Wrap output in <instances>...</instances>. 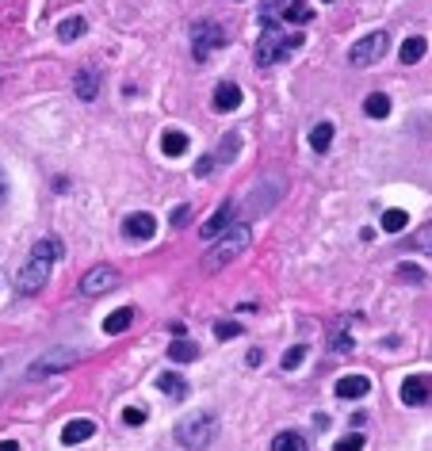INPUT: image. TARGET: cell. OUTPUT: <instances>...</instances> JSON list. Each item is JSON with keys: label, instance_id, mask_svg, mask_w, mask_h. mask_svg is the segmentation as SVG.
<instances>
[{"label": "cell", "instance_id": "1", "mask_svg": "<svg viewBox=\"0 0 432 451\" xmlns=\"http://www.w3.org/2000/svg\"><path fill=\"white\" fill-rule=\"evenodd\" d=\"M58 257H65V245H62L58 238H42L39 245L31 249V260H27V264L20 268V276H16V283H20V295H35V291H42Z\"/></svg>", "mask_w": 432, "mask_h": 451}, {"label": "cell", "instance_id": "2", "mask_svg": "<svg viewBox=\"0 0 432 451\" xmlns=\"http://www.w3.org/2000/svg\"><path fill=\"white\" fill-rule=\"evenodd\" d=\"M214 436H218V417H214L211 409L187 413V417H180V421H176V428H173V440H176L184 451H203V447H211Z\"/></svg>", "mask_w": 432, "mask_h": 451}, {"label": "cell", "instance_id": "3", "mask_svg": "<svg viewBox=\"0 0 432 451\" xmlns=\"http://www.w3.org/2000/svg\"><path fill=\"white\" fill-rule=\"evenodd\" d=\"M249 249V222H233L226 233H218V241H214L211 249H206L203 257V271L206 276H214L218 268H226L230 260H238L241 252Z\"/></svg>", "mask_w": 432, "mask_h": 451}, {"label": "cell", "instance_id": "4", "mask_svg": "<svg viewBox=\"0 0 432 451\" xmlns=\"http://www.w3.org/2000/svg\"><path fill=\"white\" fill-rule=\"evenodd\" d=\"M284 192H287L284 172H264V176H260V184L252 187V195H249L245 218H238V222H252V218H260V214H268L272 206L284 199Z\"/></svg>", "mask_w": 432, "mask_h": 451}, {"label": "cell", "instance_id": "5", "mask_svg": "<svg viewBox=\"0 0 432 451\" xmlns=\"http://www.w3.org/2000/svg\"><path fill=\"white\" fill-rule=\"evenodd\" d=\"M77 363H81V352H73V348H46L39 360H31L27 375H31V379H50V375H62V371L77 368Z\"/></svg>", "mask_w": 432, "mask_h": 451}, {"label": "cell", "instance_id": "6", "mask_svg": "<svg viewBox=\"0 0 432 451\" xmlns=\"http://www.w3.org/2000/svg\"><path fill=\"white\" fill-rule=\"evenodd\" d=\"M287 54H291L287 35H279L272 16H264V35H260V42H257V65H279Z\"/></svg>", "mask_w": 432, "mask_h": 451}, {"label": "cell", "instance_id": "7", "mask_svg": "<svg viewBox=\"0 0 432 451\" xmlns=\"http://www.w3.org/2000/svg\"><path fill=\"white\" fill-rule=\"evenodd\" d=\"M387 42H390V35L387 31H371V35H363L360 42L352 46V54H349V62L356 65V69H368V65H375L387 54Z\"/></svg>", "mask_w": 432, "mask_h": 451}, {"label": "cell", "instance_id": "8", "mask_svg": "<svg viewBox=\"0 0 432 451\" xmlns=\"http://www.w3.org/2000/svg\"><path fill=\"white\" fill-rule=\"evenodd\" d=\"M115 287H119V271L111 264H96L92 271H84V279H81V295L84 298H100V295H107V291H115Z\"/></svg>", "mask_w": 432, "mask_h": 451}, {"label": "cell", "instance_id": "9", "mask_svg": "<svg viewBox=\"0 0 432 451\" xmlns=\"http://www.w3.org/2000/svg\"><path fill=\"white\" fill-rule=\"evenodd\" d=\"M218 46H226V31H222V27L218 23H195L192 27V54H195V58H206V54H211V50H218Z\"/></svg>", "mask_w": 432, "mask_h": 451}, {"label": "cell", "instance_id": "10", "mask_svg": "<svg viewBox=\"0 0 432 451\" xmlns=\"http://www.w3.org/2000/svg\"><path fill=\"white\" fill-rule=\"evenodd\" d=\"M238 146H241V134H238V130H230V134H226V146H222L218 153L199 157V165H195V176H211L214 168L230 165V161H233V153H238Z\"/></svg>", "mask_w": 432, "mask_h": 451}, {"label": "cell", "instance_id": "11", "mask_svg": "<svg viewBox=\"0 0 432 451\" xmlns=\"http://www.w3.org/2000/svg\"><path fill=\"white\" fill-rule=\"evenodd\" d=\"M123 233L127 238H134V241H149L157 233V218L153 214H146V211H138V214H127V222H123Z\"/></svg>", "mask_w": 432, "mask_h": 451}, {"label": "cell", "instance_id": "12", "mask_svg": "<svg viewBox=\"0 0 432 451\" xmlns=\"http://www.w3.org/2000/svg\"><path fill=\"white\" fill-rule=\"evenodd\" d=\"M233 222H238V218H233V203H222L218 211H214L211 218L203 222V230H199V233H203L206 241H214V238H218V233H226Z\"/></svg>", "mask_w": 432, "mask_h": 451}, {"label": "cell", "instance_id": "13", "mask_svg": "<svg viewBox=\"0 0 432 451\" xmlns=\"http://www.w3.org/2000/svg\"><path fill=\"white\" fill-rule=\"evenodd\" d=\"M96 436V421H88V417H77V421H69V425L62 428V444H84V440H92Z\"/></svg>", "mask_w": 432, "mask_h": 451}, {"label": "cell", "instance_id": "14", "mask_svg": "<svg viewBox=\"0 0 432 451\" xmlns=\"http://www.w3.org/2000/svg\"><path fill=\"white\" fill-rule=\"evenodd\" d=\"M368 390H371V379H368V375H344V379L337 382V398H344V402L363 398Z\"/></svg>", "mask_w": 432, "mask_h": 451}, {"label": "cell", "instance_id": "15", "mask_svg": "<svg viewBox=\"0 0 432 451\" xmlns=\"http://www.w3.org/2000/svg\"><path fill=\"white\" fill-rule=\"evenodd\" d=\"M398 398L406 402V406H425V402H428V382L421 379V375H413V379H402Z\"/></svg>", "mask_w": 432, "mask_h": 451}, {"label": "cell", "instance_id": "16", "mask_svg": "<svg viewBox=\"0 0 432 451\" xmlns=\"http://www.w3.org/2000/svg\"><path fill=\"white\" fill-rule=\"evenodd\" d=\"M214 111H238L241 107V88L233 81H222L218 88H214V103H211Z\"/></svg>", "mask_w": 432, "mask_h": 451}, {"label": "cell", "instance_id": "17", "mask_svg": "<svg viewBox=\"0 0 432 451\" xmlns=\"http://www.w3.org/2000/svg\"><path fill=\"white\" fill-rule=\"evenodd\" d=\"M73 88H77V96L84 103H92L100 96V73H92V69H81L77 77H73Z\"/></svg>", "mask_w": 432, "mask_h": 451}, {"label": "cell", "instance_id": "18", "mask_svg": "<svg viewBox=\"0 0 432 451\" xmlns=\"http://www.w3.org/2000/svg\"><path fill=\"white\" fill-rule=\"evenodd\" d=\"M130 322H134V310L130 306H119V310H111L107 317H103V333L107 336H119V333H127Z\"/></svg>", "mask_w": 432, "mask_h": 451}, {"label": "cell", "instance_id": "19", "mask_svg": "<svg viewBox=\"0 0 432 451\" xmlns=\"http://www.w3.org/2000/svg\"><path fill=\"white\" fill-rule=\"evenodd\" d=\"M161 153L165 157H184L187 153V134L184 130H165L161 134Z\"/></svg>", "mask_w": 432, "mask_h": 451}, {"label": "cell", "instance_id": "20", "mask_svg": "<svg viewBox=\"0 0 432 451\" xmlns=\"http://www.w3.org/2000/svg\"><path fill=\"white\" fill-rule=\"evenodd\" d=\"M157 390L168 394V398H184V394H187V382H184L176 371H161V375H157Z\"/></svg>", "mask_w": 432, "mask_h": 451}, {"label": "cell", "instance_id": "21", "mask_svg": "<svg viewBox=\"0 0 432 451\" xmlns=\"http://www.w3.org/2000/svg\"><path fill=\"white\" fill-rule=\"evenodd\" d=\"M425 50H428V42L421 39V35H413V39L402 42V54H398V58H402V65H417L421 58H425Z\"/></svg>", "mask_w": 432, "mask_h": 451}, {"label": "cell", "instance_id": "22", "mask_svg": "<svg viewBox=\"0 0 432 451\" xmlns=\"http://www.w3.org/2000/svg\"><path fill=\"white\" fill-rule=\"evenodd\" d=\"M306 436L303 432H279L276 440H272V451H306Z\"/></svg>", "mask_w": 432, "mask_h": 451}, {"label": "cell", "instance_id": "23", "mask_svg": "<svg viewBox=\"0 0 432 451\" xmlns=\"http://www.w3.org/2000/svg\"><path fill=\"white\" fill-rule=\"evenodd\" d=\"M329 146H333V123H317L310 130V149H314V153H325Z\"/></svg>", "mask_w": 432, "mask_h": 451}, {"label": "cell", "instance_id": "24", "mask_svg": "<svg viewBox=\"0 0 432 451\" xmlns=\"http://www.w3.org/2000/svg\"><path fill=\"white\" fill-rule=\"evenodd\" d=\"M363 111H368L371 119H387L390 115V100L383 96V92H371V96L363 100Z\"/></svg>", "mask_w": 432, "mask_h": 451}, {"label": "cell", "instance_id": "25", "mask_svg": "<svg viewBox=\"0 0 432 451\" xmlns=\"http://www.w3.org/2000/svg\"><path fill=\"white\" fill-rule=\"evenodd\" d=\"M310 16H314V12H310L306 0H291V4L284 8V20H287V23H295V27H303Z\"/></svg>", "mask_w": 432, "mask_h": 451}, {"label": "cell", "instance_id": "26", "mask_svg": "<svg viewBox=\"0 0 432 451\" xmlns=\"http://www.w3.org/2000/svg\"><path fill=\"white\" fill-rule=\"evenodd\" d=\"M406 226H409V214L398 211V206H390V211L383 214V230H387V233H402Z\"/></svg>", "mask_w": 432, "mask_h": 451}, {"label": "cell", "instance_id": "27", "mask_svg": "<svg viewBox=\"0 0 432 451\" xmlns=\"http://www.w3.org/2000/svg\"><path fill=\"white\" fill-rule=\"evenodd\" d=\"M84 31H88V23H84L81 16H73V20H62V27H58L62 42H73V39H81Z\"/></svg>", "mask_w": 432, "mask_h": 451}, {"label": "cell", "instance_id": "28", "mask_svg": "<svg viewBox=\"0 0 432 451\" xmlns=\"http://www.w3.org/2000/svg\"><path fill=\"white\" fill-rule=\"evenodd\" d=\"M195 356H199V348H195L192 341H176L173 348H168V360H176V363H192Z\"/></svg>", "mask_w": 432, "mask_h": 451}, {"label": "cell", "instance_id": "29", "mask_svg": "<svg viewBox=\"0 0 432 451\" xmlns=\"http://www.w3.org/2000/svg\"><path fill=\"white\" fill-rule=\"evenodd\" d=\"M214 336H218V341H233V336H241V322H218V325H214Z\"/></svg>", "mask_w": 432, "mask_h": 451}, {"label": "cell", "instance_id": "30", "mask_svg": "<svg viewBox=\"0 0 432 451\" xmlns=\"http://www.w3.org/2000/svg\"><path fill=\"white\" fill-rule=\"evenodd\" d=\"M303 360H306V344H295V348H287V356H284V368L295 371Z\"/></svg>", "mask_w": 432, "mask_h": 451}, {"label": "cell", "instance_id": "31", "mask_svg": "<svg viewBox=\"0 0 432 451\" xmlns=\"http://www.w3.org/2000/svg\"><path fill=\"white\" fill-rule=\"evenodd\" d=\"M333 451H363V436L360 432H352V436H344V440H337Z\"/></svg>", "mask_w": 432, "mask_h": 451}, {"label": "cell", "instance_id": "32", "mask_svg": "<svg viewBox=\"0 0 432 451\" xmlns=\"http://www.w3.org/2000/svg\"><path fill=\"white\" fill-rule=\"evenodd\" d=\"M123 425H130V428L146 425V409H138V406H127V409H123Z\"/></svg>", "mask_w": 432, "mask_h": 451}, {"label": "cell", "instance_id": "33", "mask_svg": "<svg viewBox=\"0 0 432 451\" xmlns=\"http://www.w3.org/2000/svg\"><path fill=\"white\" fill-rule=\"evenodd\" d=\"M329 348H333V352H352V336H349V333H333Z\"/></svg>", "mask_w": 432, "mask_h": 451}, {"label": "cell", "instance_id": "34", "mask_svg": "<svg viewBox=\"0 0 432 451\" xmlns=\"http://www.w3.org/2000/svg\"><path fill=\"white\" fill-rule=\"evenodd\" d=\"M187 218H192V206H187V203H180V206L173 211V226H184Z\"/></svg>", "mask_w": 432, "mask_h": 451}, {"label": "cell", "instance_id": "35", "mask_svg": "<svg viewBox=\"0 0 432 451\" xmlns=\"http://www.w3.org/2000/svg\"><path fill=\"white\" fill-rule=\"evenodd\" d=\"M291 4V0H268V8H264V16H272V12H276V8H287Z\"/></svg>", "mask_w": 432, "mask_h": 451}, {"label": "cell", "instance_id": "36", "mask_svg": "<svg viewBox=\"0 0 432 451\" xmlns=\"http://www.w3.org/2000/svg\"><path fill=\"white\" fill-rule=\"evenodd\" d=\"M260 360H264V352H260V348H252V352H249V368H257Z\"/></svg>", "mask_w": 432, "mask_h": 451}, {"label": "cell", "instance_id": "37", "mask_svg": "<svg viewBox=\"0 0 432 451\" xmlns=\"http://www.w3.org/2000/svg\"><path fill=\"white\" fill-rule=\"evenodd\" d=\"M402 276H406V279H421V268H409L406 264V268H402Z\"/></svg>", "mask_w": 432, "mask_h": 451}, {"label": "cell", "instance_id": "38", "mask_svg": "<svg viewBox=\"0 0 432 451\" xmlns=\"http://www.w3.org/2000/svg\"><path fill=\"white\" fill-rule=\"evenodd\" d=\"M0 451H20V444H16V440H4V444H0Z\"/></svg>", "mask_w": 432, "mask_h": 451}, {"label": "cell", "instance_id": "39", "mask_svg": "<svg viewBox=\"0 0 432 451\" xmlns=\"http://www.w3.org/2000/svg\"><path fill=\"white\" fill-rule=\"evenodd\" d=\"M4 195H8V184H4V176H0V203H4Z\"/></svg>", "mask_w": 432, "mask_h": 451}, {"label": "cell", "instance_id": "40", "mask_svg": "<svg viewBox=\"0 0 432 451\" xmlns=\"http://www.w3.org/2000/svg\"><path fill=\"white\" fill-rule=\"evenodd\" d=\"M325 4H329V0H325Z\"/></svg>", "mask_w": 432, "mask_h": 451}]
</instances>
